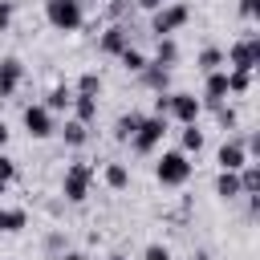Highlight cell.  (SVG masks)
<instances>
[{"instance_id": "18", "label": "cell", "mask_w": 260, "mask_h": 260, "mask_svg": "<svg viewBox=\"0 0 260 260\" xmlns=\"http://www.w3.org/2000/svg\"><path fill=\"white\" fill-rule=\"evenodd\" d=\"M138 77H142V85L154 89V93H167V89H171V69H158V65H150V61H146V69H142Z\"/></svg>"}, {"instance_id": "6", "label": "cell", "mask_w": 260, "mask_h": 260, "mask_svg": "<svg viewBox=\"0 0 260 260\" xmlns=\"http://www.w3.org/2000/svg\"><path fill=\"white\" fill-rule=\"evenodd\" d=\"M45 20L57 32H77L85 24V8L77 0H45Z\"/></svg>"}, {"instance_id": "24", "label": "cell", "mask_w": 260, "mask_h": 260, "mask_svg": "<svg viewBox=\"0 0 260 260\" xmlns=\"http://www.w3.org/2000/svg\"><path fill=\"white\" fill-rule=\"evenodd\" d=\"M179 150L183 154H199L203 150V130L199 126H179Z\"/></svg>"}, {"instance_id": "12", "label": "cell", "mask_w": 260, "mask_h": 260, "mask_svg": "<svg viewBox=\"0 0 260 260\" xmlns=\"http://www.w3.org/2000/svg\"><path fill=\"white\" fill-rule=\"evenodd\" d=\"M24 81V65L20 57H0V98H12Z\"/></svg>"}, {"instance_id": "35", "label": "cell", "mask_w": 260, "mask_h": 260, "mask_svg": "<svg viewBox=\"0 0 260 260\" xmlns=\"http://www.w3.org/2000/svg\"><path fill=\"white\" fill-rule=\"evenodd\" d=\"M57 260H89V256H85V252H61Z\"/></svg>"}, {"instance_id": "27", "label": "cell", "mask_w": 260, "mask_h": 260, "mask_svg": "<svg viewBox=\"0 0 260 260\" xmlns=\"http://www.w3.org/2000/svg\"><path fill=\"white\" fill-rule=\"evenodd\" d=\"M73 93L98 98V93H102V73H93V69H89V73H81V77H77V85H73Z\"/></svg>"}, {"instance_id": "3", "label": "cell", "mask_w": 260, "mask_h": 260, "mask_svg": "<svg viewBox=\"0 0 260 260\" xmlns=\"http://www.w3.org/2000/svg\"><path fill=\"white\" fill-rule=\"evenodd\" d=\"M93 191V167L89 162H69L61 175V199L65 203H85Z\"/></svg>"}, {"instance_id": "22", "label": "cell", "mask_w": 260, "mask_h": 260, "mask_svg": "<svg viewBox=\"0 0 260 260\" xmlns=\"http://www.w3.org/2000/svg\"><path fill=\"white\" fill-rule=\"evenodd\" d=\"M236 175H240V191H244V195H260V162H256V158H248Z\"/></svg>"}, {"instance_id": "21", "label": "cell", "mask_w": 260, "mask_h": 260, "mask_svg": "<svg viewBox=\"0 0 260 260\" xmlns=\"http://www.w3.org/2000/svg\"><path fill=\"white\" fill-rule=\"evenodd\" d=\"M138 126H142V114H138V110H126V114L114 122V142H130Z\"/></svg>"}, {"instance_id": "30", "label": "cell", "mask_w": 260, "mask_h": 260, "mask_svg": "<svg viewBox=\"0 0 260 260\" xmlns=\"http://www.w3.org/2000/svg\"><path fill=\"white\" fill-rule=\"evenodd\" d=\"M142 260H175V256H171L167 244H146V248H142Z\"/></svg>"}, {"instance_id": "33", "label": "cell", "mask_w": 260, "mask_h": 260, "mask_svg": "<svg viewBox=\"0 0 260 260\" xmlns=\"http://www.w3.org/2000/svg\"><path fill=\"white\" fill-rule=\"evenodd\" d=\"M130 4H134L138 12H146V16H150V12H158V8L167 4V0H130Z\"/></svg>"}, {"instance_id": "32", "label": "cell", "mask_w": 260, "mask_h": 260, "mask_svg": "<svg viewBox=\"0 0 260 260\" xmlns=\"http://www.w3.org/2000/svg\"><path fill=\"white\" fill-rule=\"evenodd\" d=\"M240 16L244 20H256L260 16V0H240Z\"/></svg>"}, {"instance_id": "13", "label": "cell", "mask_w": 260, "mask_h": 260, "mask_svg": "<svg viewBox=\"0 0 260 260\" xmlns=\"http://www.w3.org/2000/svg\"><path fill=\"white\" fill-rule=\"evenodd\" d=\"M150 65H158V69H175V65H179V41H175V37H158V41H154V57H150Z\"/></svg>"}, {"instance_id": "4", "label": "cell", "mask_w": 260, "mask_h": 260, "mask_svg": "<svg viewBox=\"0 0 260 260\" xmlns=\"http://www.w3.org/2000/svg\"><path fill=\"white\" fill-rule=\"evenodd\" d=\"M187 20H191V8H187L183 0H167L158 12H150V37H154V41H158V37H175Z\"/></svg>"}, {"instance_id": "8", "label": "cell", "mask_w": 260, "mask_h": 260, "mask_svg": "<svg viewBox=\"0 0 260 260\" xmlns=\"http://www.w3.org/2000/svg\"><path fill=\"white\" fill-rule=\"evenodd\" d=\"M20 122H24V130H28V138H49V134H57V114H49L41 102H32V106H24V114H20Z\"/></svg>"}, {"instance_id": "19", "label": "cell", "mask_w": 260, "mask_h": 260, "mask_svg": "<svg viewBox=\"0 0 260 260\" xmlns=\"http://www.w3.org/2000/svg\"><path fill=\"white\" fill-rule=\"evenodd\" d=\"M102 179H106L110 191H126V187H130V167H126V162H106V167H102Z\"/></svg>"}, {"instance_id": "17", "label": "cell", "mask_w": 260, "mask_h": 260, "mask_svg": "<svg viewBox=\"0 0 260 260\" xmlns=\"http://www.w3.org/2000/svg\"><path fill=\"white\" fill-rule=\"evenodd\" d=\"M24 228H28V211L24 207H0V236L24 232Z\"/></svg>"}, {"instance_id": "20", "label": "cell", "mask_w": 260, "mask_h": 260, "mask_svg": "<svg viewBox=\"0 0 260 260\" xmlns=\"http://www.w3.org/2000/svg\"><path fill=\"white\" fill-rule=\"evenodd\" d=\"M195 65H199V73L228 69V65H223V49H219V45H207V49H199V53H195Z\"/></svg>"}, {"instance_id": "16", "label": "cell", "mask_w": 260, "mask_h": 260, "mask_svg": "<svg viewBox=\"0 0 260 260\" xmlns=\"http://www.w3.org/2000/svg\"><path fill=\"white\" fill-rule=\"evenodd\" d=\"M215 195H219L223 203L244 199V191H240V175H236V171H219V175H215Z\"/></svg>"}, {"instance_id": "34", "label": "cell", "mask_w": 260, "mask_h": 260, "mask_svg": "<svg viewBox=\"0 0 260 260\" xmlns=\"http://www.w3.org/2000/svg\"><path fill=\"white\" fill-rule=\"evenodd\" d=\"M8 138H12V130H8V126H4V122H0V150H4V146H8Z\"/></svg>"}, {"instance_id": "2", "label": "cell", "mask_w": 260, "mask_h": 260, "mask_svg": "<svg viewBox=\"0 0 260 260\" xmlns=\"http://www.w3.org/2000/svg\"><path fill=\"white\" fill-rule=\"evenodd\" d=\"M167 130H171V118H158V114H142V126L134 130V138H130V150H134V154H154V150L162 146Z\"/></svg>"}, {"instance_id": "9", "label": "cell", "mask_w": 260, "mask_h": 260, "mask_svg": "<svg viewBox=\"0 0 260 260\" xmlns=\"http://www.w3.org/2000/svg\"><path fill=\"white\" fill-rule=\"evenodd\" d=\"M232 93H228V69H215V73H203V110H215L223 106Z\"/></svg>"}, {"instance_id": "31", "label": "cell", "mask_w": 260, "mask_h": 260, "mask_svg": "<svg viewBox=\"0 0 260 260\" xmlns=\"http://www.w3.org/2000/svg\"><path fill=\"white\" fill-rule=\"evenodd\" d=\"M12 12H16V8H12V0H0V32H8V28H12Z\"/></svg>"}, {"instance_id": "36", "label": "cell", "mask_w": 260, "mask_h": 260, "mask_svg": "<svg viewBox=\"0 0 260 260\" xmlns=\"http://www.w3.org/2000/svg\"><path fill=\"white\" fill-rule=\"evenodd\" d=\"M106 260H126V256H122V252H110V256H106Z\"/></svg>"}, {"instance_id": "25", "label": "cell", "mask_w": 260, "mask_h": 260, "mask_svg": "<svg viewBox=\"0 0 260 260\" xmlns=\"http://www.w3.org/2000/svg\"><path fill=\"white\" fill-rule=\"evenodd\" d=\"M146 61H150V57H146V53H142V49H134V45H130V49H122V53H118V65H122V69H126V73H142V69H146Z\"/></svg>"}, {"instance_id": "37", "label": "cell", "mask_w": 260, "mask_h": 260, "mask_svg": "<svg viewBox=\"0 0 260 260\" xmlns=\"http://www.w3.org/2000/svg\"><path fill=\"white\" fill-rule=\"evenodd\" d=\"M114 4H126V0H114Z\"/></svg>"}, {"instance_id": "5", "label": "cell", "mask_w": 260, "mask_h": 260, "mask_svg": "<svg viewBox=\"0 0 260 260\" xmlns=\"http://www.w3.org/2000/svg\"><path fill=\"white\" fill-rule=\"evenodd\" d=\"M223 65L252 73V69L260 65V37H256V32H244L240 41H232V45L223 49Z\"/></svg>"}, {"instance_id": "29", "label": "cell", "mask_w": 260, "mask_h": 260, "mask_svg": "<svg viewBox=\"0 0 260 260\" xmlns=\"http://www.w3.org/2000/svg\"><path fill=\"white\" fill-rule=\"evenodd\" d=\"M211 114H215V122H219L223 130H236V122H240V114H236V110H232L228 102H223V106H215Z\"/></svg>"}, {"instance_id": "14", "label": "cell", "mask_w": 260, "mask_h": 260, "mask_svg": "<svg viewBox=\"0 0 260 260\" xmlns=\"http://www.w3.org/2000/svg\"><path fill=\"white\" fill-rule=\"evenodd\" d=\"M69 118L81 122V126H93L98 122V98H85V93H73V106H69Z\"/></svg>"}, {"instance_id": "23", "label": "cell", "mask_w": 260, "mask_h": 260, "mask_svg": "<svg viewBox=\"0 0 260 260\" xmlns=\"http://www.w3.org/2000/svg\"><path fill=\"white\" fill-rule=\"evenodd\" d=\"M57 134H61V138H65V146H73V150L89 142V126H81V122H73V118H65V126H61Z\"/></svg>"}, {"instance_id": "26", "label": "cell", "mask_w": 260, "mask_h": 260, "mask_svg": "<svg viewBox=\"0 0 260 260\" xmlns=\"http://www.w3.org/2000/svg\"><path fill=\"white\" fill-rule=\"evenodd\" d=\"M248 89H252V73H244V69H228V93L240 98V93H248Z\"/></svg>"}, {"instance_id": "10", "label": "cell", "mask_w": 260, "mask_h": 260, "mask_svg": "<svg viewBox=\"0 0 260 260\" xmlns=\"http://www.w3.org/2000/svg\"><path fill=\"white\" fill-rule=\"evenodd\" d=\"M215 162H219V171H240V167L248 162V146H244V138L228 134V138H223V146L215 150Z\"/></svg>"}, {"instance_id": "11", "label": "cell", "mask_w": 260, "mask_h": 260, "mask_svg": "<svg viewBox=\"0 0 260 260\" xmlns=\"http://www.w3.org/2000/svg\"><path fill=\"white\" fill-rule=\"evenodd\" d=\"M122 49H130V24H110V28L98 37V53H102V57H118Z\"/></svg>"}, {"instance_id": "7", "label": "cell", "mask_w": 260, "mask_h": 260, "mask_svg": "<svg viewBox=\"0 0 260 260\" xmlns=\"http://www.w3.org/2000/svg\"><path fill=\"white\" fill-rule=\"evenodd\" d=\"M199 114H203V102L187 89H171V106H167V118H175L179 126H199Z\"/></svg>"}, {"instance_id": "1", "label": "cell", "mask_w": 260, "mask_h": 260, "mask_svg": "<svg viewBox=\"0 0 260 260\" xmlns=\"http://www.w3.org/2000/svg\"><path fill=\"white\" fill-rule=\"evenodd\" d=\"M191 175H195V162H191V154H183V150H162V154L154 158V179H158L162 187H187Z\"/></svg>"}, {"instance_id": "28", "label": "cell", "mask_w": 260, "mask_h": 260, "mask_svg": "<svg viewBox=\"0 0 260 260\" xmlns=\"http://www.w3.org/2000/svg\"><path fill=\"white\" fill-rule=\"evenodd\" d=\"M12 183H16V162H12V158L0 150V195H4Z\"/></svg>"}, {"instance_id": "15", "label": "cell", "mask_w": 260, "mask_h": 260, "mask_svg": "<svg viewBox=\"0 0 260 260\" xmlns=\"http://www.w3.org/2000/svg\"><path fill=\"white\" fill-rule=\"evenodd\" d=\"M41 106H45L49 114H69V106H73V85H53Z\"/></svg>"}]
</instances>
